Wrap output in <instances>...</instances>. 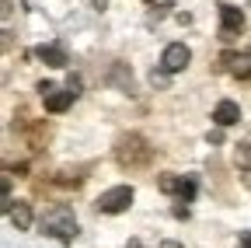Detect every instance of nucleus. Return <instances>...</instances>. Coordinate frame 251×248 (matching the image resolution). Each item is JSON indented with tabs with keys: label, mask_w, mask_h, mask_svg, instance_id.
Returning a JSON list of instances; mask_svg holds the SVG:
<instances>
[{
	"label": "nucleus",
	"mask_w": 251,
	"mask_h": 248,
	"mask_svg": "<svg viewBox=\"0 0 251 248\" xmlns=\"http://www.w3.org/2000/svg\"><path fill=\"white\" fill-rule=\"evenodd\" d=\"M115 158H119L122 165H147V161H150V147L143 143V137L129 133V137H122V140H119Z\"/></svg>",
	"instance_id": "obj_2"
},
{
	"label": "nucleus",
	"mask_w": 251,
	"mask_h": 248,
	"mask_svg": "<svg viewBox=\"0 0 251 248\" xmlns=\"http://www.w3.org/2000/svg\"><path fill=\"white\" fill-rule=\"evenodd\" d=\"M175 217L178 220H188V206H175Z\"/></svg>",
	"instance_id": "obj_13"
},
{
	"label": "nucleus",
	"mask_w": 251,
	"mask_h": 248,
	"mask_svg": "<svg viewBox=\"0 0 251 248\" xmlns=\"http://www.w3.org/2000/svg\"><path fill=\"white\" fill-rule=\"evenodd\" d=\"M241 28H244V14H241V7H234V4H220V39H224V42L237 39V35H241Z\"/></svg>",
	"instance_id": "obj_5"
},
{
	"label": "nucleus",
	"mask_w": 251,
	"mask_h": 248,
	"mask_svg": "<svg viewBox=\"0 0 251 248\" xmlns=\"http://www.w3.org/2000/svg\"><path fill=\"white\" fill-rule=\"evenodd\" d=\"M98 206L101 213H122V210H129L133 206V185H112V189H105L98 196Z\"/></svg>",
	"instance_id": "obj_3"
},
{
	"label": "nucleus",
	"mask_w": 251,
	"mask_h": 248,
	"mask_svg": "<svg viewBox=\"0 0 251 248\" xmlns=\"http://www.w3.org/2000/svg\"><path fill=\"white\" fill-rule=\"evenodd\" d=\"M237 248H251V234H248V231L241 234V241H237Z\"/></svg>",
	"instance_id": "obj_14"
},
{
	"label": "nucleus",
	"mask_w": 251,
	"mask_h": 248,
	"mask_svg": "<svg viewBox=\"0 0 251 248\" xmlns=\"http://www.w3.org/2000/svg\"><path fill=\"white\" fill-rule=\"evenodd\" d=\"M7 217H11V224H14L18 231H28V227H31V206H28V203H21V199L11 206V213H7Z\"/></svg>",
	"instance_id": "obj_11"
},
{
	"label": "nucleus",
	"mask_w": 251,
	"mask_h": 248,
	"mask_svg": "<svg viewBox=\"0 0 251 248\" xmlns=\"http://www.w3.org/2000/svg\"><path fill=\"white\" fill-rule=\"evenodd\" d=\"M161 193L178 196L181 203H192L196 199V178L192 175H161Z\"/></svg>",
	"instance_id": "obj_4"
},
{
	"label": "nucleus",
	"mask_w": 251,
	"mask_h": 248,
	"mask_svg": "<svg viewBox=\"0 0 251 248\" xmlns=\"http://www.w3.org/2000/svg\"><path fill=\"white\" fill-rule=\"evenodd\" d=\"M35 56L42 59V63L56 67V70H63V67L70 63V59H67V49H63V46H39V49H35Z\"/></svg>",
	"instance_id": "obj_9"
},
{
	"label": "nucleus",
	"mask_w": 251,
	"mask_h": 248,
	"mask_svg": "<svg viewBox=\"0 0 251 248\" xmlns=\"http://www.w3.org/2000/svg\"><path fill=\"white\" fill-rule=\"evenodd\" d=\"M224 63L234 77H251V53H227Z\"/></svg>",
	"instance_id": "obj_10"
},
{
	"label": "nucleus",
	"mask_w": 251,
	"mask_h": 248,
	"mask_svg": "<svg viewBox=\"0 0 251 248\" xmlns=\"http://www.w3.org/2000/svg\"><path fill=\"white\" fill-rule=\"evenodd\" d=\"M91 4H94V7H108V0H91Z\"/></svg>",
	"instance_id": "obj_15"
},
{
	"label": "nucleus",
	"mask_w": 251,
	"mask_h": 248,
	"mask_svg": "<svg viewBox=\"0 0 251 248\" xmlns=\"http://www.w3.org/2000/svg\"><path fill=\"white\" fill-rule=\"evenodd\" d=\"M39 95H42V102H46V109L49 112H67L70 109V102H74V95H70V87H56L52 81H42L39 84Z\"/></svg>",
	"instance_id": "obj_6"
},
{
	"label": "nucleus",
	"mask_w": 251,
	"mask_h": 248,
	"mask_svg": "<svg viewBox=\"0 0 251 248\" xmlns=\"http://www.w3.org/2000/svg\"><path fill=\"white\" fill-rule=\"evenodd\" d=\"M67 87H70V95H74V98H80V77H77V74H70Z\"/></svg>",
	"instance_id": "obj_12"
},
{
	"label": "nucleus",
	"mask_w": 251,
	"mask_h": 248,
	"mask_svg": "<svg viewBox=\"0 0 251 248\" xmlns=\"http://www.w3.org/2000/svg\"><path fill=\"white\" fill-rule=\"evenodd\" d=\"M237 119H241V105L230 102V98H224V102L213 109V122H216V126H234Z\"/></svg>",
	"instance_id": "obj_8"
},
{
	"label": "nucleus",
	"mask_w": 251,
	"mask_h": 248,
	"mask_svg": "<svg viewBox=\"0 0 251 248\" xmlns=\"http://www.w3.org/2000/svg\"><path fill=\"white\" fill-rule=\"evenodd\" d=\"M39 227H42V234H49L56 241H74L77 238V217H74V210L67 203H59L39 220Z\"/></svg>",
	"instance_id": "obj_1"
},
{
	"label": "nucleus",
	"mask_w": 251,
	"mask_h": 248,
	"mask_svg": "<svg viewBox=\"0 0 251 248\" xmlns=\"http://www.w3.org/2000/svg\"><path fill=\"white\" fill-rule=\"evenodd\" d=\"M188 59H192V49H188L185 42H171L164 49V56H161V70L164 74H178V70L188 67Z\"/></svg>",
	"instance_id": "obj_7"
}]
</instances>
